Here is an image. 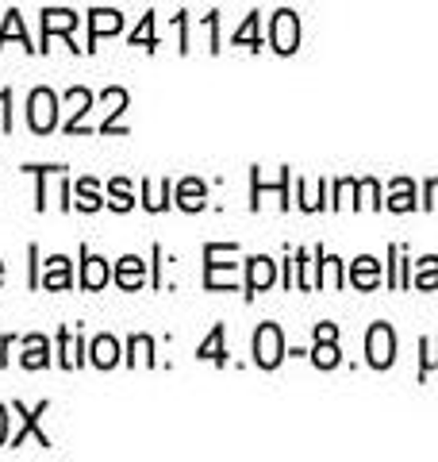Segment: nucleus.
<instances>
[{
    "label": "nucleus",
    "instance_id": "38",
    "mask_svg": "<svg viewBox=\"0 0 438 462\" xmlns=\"http://www.w3.org/2000/svg\"><path fill=\"white\" fill-rule=\"evenodd\" d=\"M8 346H12V336L0 339V366H5V355H8Z\"/></svg>",
    "mask_w": 438,
    "mask_h": 462
},
{
    "label": "nucleus",
    "instance_id": "6",
    "mask_svg": "<svg viewBox=\"0 0 438 462\" xmlns=\"http://www.w3.org/2000/svg\"><path fill=\"white\" fill-rule=\"evenodd\" d=\"M81 23L78 12L69 8H47L42 12V47L39 51H50V35H66L69 39V51H81L78 42H73V27Z\"/></svg>",
    "mask_w": 438,
    "mask_h": 462
},
{
    "label": "nucleus",
    "instance_id": "9",
    "mask_svg": "<svg viewBox=\"0 0 438 462\" xmlns=\"http://www.w3.org/2000/svg\"><path fill=\"white\" fill-rule=\"evenodd\" d=\"M123 32V16L108 8H93L89 12V51H96V42L105 35H120Z\"/></svg>",
    "mask_w": 438,
    "mask_h": 462
},
{
    "label": "nucleus",
    "instance_id": "30",
    "mask_svg": "<svg viewBox=\"0 0 438 462\" xmlns=\"http://www.w3.org/2000/svg\"><path fill=\"white\" fill-rule=\"evenodd\" d=\"M358 193L365 197L361 205L365 208H385V200H381V185H377L373 178H365V181H358Z\"/></svg>",
    "mask_w": 438,
    "mask_h": 462
},
{
    "label": "nucleus",
    "instance_id": "4",
    "mask_svg": "<svg viewBox=\"0 0 438 462\" xmlns=\"http://www.w3.org/2000/svg\"><path fill=\"white\" fill-rule=\"evenodd\" d=\"M281 358H285V336H281V328H277L273 320H266L254 331V363L261 370H277L281 366Z\"/></svg>",
    "mask_w": 438,
    "mask_h": 462
},
{
    "label": "nucleus",
    "instance_id": "16",
    "mask_svg": "<svg viewBox=\"0 0 438 462\" xmlns=\"http://www.w3.org/2000/svg\"><path fill=\"white\" fill-rule=\"evenodd\" d=\"M85 351V343H81V336H73V331L69 328H62V331H58V355H62V358H58V363H62L66 370H73V366H81V355Z\"/></svg>",
    "mask_w": 438,
    "mask_h": 462
},
{
    "label": "nucleus",
    "instance_id": "39",
    "mask_svg": "<svg viewBox=\"0 0 438 462\" xmlns=\"http://www.w3.org/2000/svg\"><path fill=\"white\" fill-rule=\"evenodd\" d=\"M0 282H5V263H0Z\"/></svg>",
    "mask_w": 438,
    "mask_h": 462
},
{
    "label": "nucleus",
    "instance_id": "10",
    "mask_svg": "<svg viewBox=\"0 0 438 462\" xmlns=\"http://www.w3.org/2000/svg\"><path fill=\"white\" fill-rule=\"evenodd\" d=\"M108 282H112V266H108V258L81 251V285H85V289H105Z\"/></svg>",
    "mask_w": 438,
    "mask_h": 462
},
{
    "label": "nucleus",
    "instance_id": "3",
    "mask_svg": "<svg viewBox=\"0 0 438 462\" xmlns=\"http://www.w3.org/2000/svg\"><path fill=\"white\" fill-rule=\"evenodd\" d=\"M27 124H32L35 135H50L58 127V93L32 89V97H27Z\"/></svg>",
    "mask_w": 438,
    "mask_h": 462
},
{
    "label": "nucleus",
    "instance_id": "17",
    "mask_svg": "<svg viewBox=\"0 0 438 462\" xmlns=\"http://www.w3.org/2000/svg\"><path fill=\"white\" fill-rule=\"evenodd\" d=\"M224 336H227L224 324H215V328L208 331V339H204V343H200V351H196L200 363H204V358H208V363H215V366H224V363H227V346H224Z\"/></svg>",
    "mask_w": 438,
    "mask_h": 462
},
{
    "label": "nucleus",
    "instance_id": "11",
    "mask_svg": "<svg viewBox=\"0 0 438 462\" xmlns=\"http://www.w3.org/2000/svg\"><path fill=\"white\" fill-rule=\"evenodd\" d=\"M350 285L365 289V293H370V289H377V285H381V263H377V258H370V254L354 258V263H350Z\"/></svg>",
    "mask_w": 438,
    "mask_h": 462
},
{
    "label": "nucleus",
    "instance_id": "25",
    "mask_svg": "<svg viewBox=\"0 0 438 462\" xmlns=\"http://www.w3.org/2000/svg\"><path fill=\"white\" fill-rule=\"evenodd\" d=\"M108 205L115 212H131V208H135V193H131V181L127 178H115L108 185Z\"/></svg>",
    "mask_w": 438,
    "mask_h": 462
},
{
    "label": "nucleus",
    "instance_id": "35",
    "mask_svg": "<svg viewBox=\"0 0 438 462\" xmlns=\"http://www.w3.org/2000/svg\"><path fill=\"white\" fill-rule=\"evenodd\" d=\"M0 108H5V132H12V93H0Z\"/></svg>",
    "mask_w": 438,
    "mask_h": 462
},
{
    "label": "nucleus",
    "instance_id": "31",
    "mask_svg": "<svg viewBox=\"0 0 438 462\" xmlns=\"http://www.w3.org/2000/svg\"><path fill=\"white\" fill-rule=\"evenodd\" d=\"M131 42H135V47H146V51H154V47H158V42H154V16H142V23L135 27Z\"/></svg>",
    "mask_w": 438,
    "mask_h": 462
},
{
    "label": "nucleus",
    "instance_id": "18",
    "mask_svg": "<svg viewBox=\"0 0 438 462\" xmlns=\"http://www.w3.org/2000/svg\"><path fill=\"white\" fill-rule=\"evenodd\" d=\"M204 200H208V189H204L200 178H185V181L178 185V205H181L185 212H200Z\"/></svg>",
    "mask_w": 438,
    "mask_h": 462
},
{
    "label": "nucleus",
    "instance_id": "23",
    "mask_svg": "<svg viewBox=\"0 0 438 462\" xmlns=\"http://www.w3.org/2000/svg\"><path fill=\"white\" fill-rule=\"evenodd\" d=\"M315 254H319V285L342 289V263L334 254H324V251H315Z\"/></svg>",
    "mask_w": 438,
    "mask_h": 462
},
{
    "label": "nucleus",
    "instance_id": "15",
    "mask_svg": "<svg viewBox=\"0 0 438 462\" xmlns=\"http://www.w3.org/2000/svg\"><path fill=\"white\" fill-rule=\"evenodd\" d=\"M419 205L415 200V181L412 178H397L388 185V208L392 212H412Z\"/></svg>",
    "mask_w": 438,
    "mask_h": 462
},
{
    "label": "nucleus",
    "instance_id": "5",
    "mask_svg": "<svg viewBox=\"0 0 438 462\" xmlns=\"http://www.w3.org/2000/svg\"><path fill=\"white\" fill-rule=\"evenodd\" d=\"M269 47L277 54H292L300 47V16L292 8H281L269 23Z\"/></svg>",
    "mask_w": 438,
    "mask_h": 462
},
{
    "label": "nucleus",
    "instance_id": "26",
    "mask_svg": "<svg viewBox=\"0 0 438 462\" xmlns=\"http://www.w3.org/2000/svg\"><path fill=\"white\" fill-rule=\"evenodd\" d=\"M105 105H108V120H105V132H112V120L115 116H120L123 108H127V89H120V85H115V89H105ZM115 132H120V127H115Z\"/></svg>",
    "mask_w": 438,
    "mask_h": 462
},
{
    "label": "nucleus",
    "instance_id": "32",
    "mask_svg": "<svg viewBox=\"0 0 438 462\" xmlns=\"http://www.w3.org/2000/svg\"><path fill=\"white\" fill-rule=\"evenodd\" d=\"M438 366V339H423V363H419V378Z\"/></svg>",
    "mask_w": 438,
    "mask_h": 462
},
{
    "label": "nucleus",
    "instance_id": "34",
    "mask_svg": "<svg viewBox=\"0 0 438 462\" xmlns=\"http://www.w3.org/2000/svg\"><path fill=\"white\" fill-rule=\"evenodd\" d=\"M423 208H438V178L423 185Z\"/></svg>",
    "mask_w": 438,
    "mask_h": 462
},
{
    "label": "nucleus",
    "instance_id": "19",
    "mask_svg": "<svg viewBox=\"0 0 438 462\" xmlns=\"http://www.w3.org/2000/svg\"><path fill=\"white\" fill-rule=\"evenodd\" d=\"M89 355H93V366L112 370L115 363H120V343H115L112 336H96L93 346H89Z\"/></svg>",
    "mask_w": 438,
    "mask_h": 462
},
{
    "label": "nucleus",
    "instance_id": "20",
    "mask_svg": "<svg viewBox=\"0 0 438 462\" xmlns=\"http://www.w3.org/2000/svg\"><path fill=\"white\" fill-rule=\"evenodd\" d=\"M169 197H173V185L169 181H158V185L142 181V205L151 208V212H166L169 208Z\"/></svg>",
    "mask_w": 438,
    "mask_h": 462
},
{
    "label": "nucleus",
    "instance_id": "8",
    "mask_svg": "<svg viewBox=\"0 0 438 462\" xmlns=\"http://www.w3.org/2000/svg\"><path fill=\"white\" fill-rule=\"evenodd\" d=\"M16 412L23 416V420H20V431H16V436H12V447H20L27 436H35V443H39V447H50V436H47V431L39 428L42 412H47V401H42V404H35V409H23V404L16 401Z\"/></svg>",
    "mask_w": 438,
    "mask_h": 462
},
{
    "label": "nucleus",
    "instance_id": "13",
    "mask_svg": "<svg viewBox=\"0 0 438 462\" xmlns=\"http://www.w3.org/2000/svg\"><path fill=\"white\" fill-rule=\"evenodd\" d=\"M23 370H42L50 366V339L47 336H27L23 339Z\"/></svg>",
    "mask_w": 438,
    "mask_h": 462
},
{
    "label": "nucleus",
    "instance_id": "28",
    "mask_svg": "<svg viewBox=\"0 0 438 462\" xmlns=\"http://www.w3.org/2000/svg\"><path fill=\"white\" fill-rule=\"evenodd\" d=\"M235 42H239V47L246 42L251 51H261V47H266V42H261V35H258V12H251V16H246V23L235 32Z\"/></svg>",
    "mask_w": 438,
    "mask_h": 462
},
{
    "label": "nucleus",
    "instance_id": "22",
    "mask_svg": "<svg viewBox=\"0 0 438 462\" xmlns=\"http://www.w3.org/2000/svg\"><path fill=\"white\" fill-rule=\"evenodd\" d=\"M8 39H20V47H27V51H39V47H32V39H27V32H23V20H20V12L12 8L8 16H5V27H0V51H5V42Z\"/></svg>",
    "mask_w": 438,
    "mask_h": 462
},
{
    "label": "nucleus",
    "instance_id": "14",
    "mask_svg": "<svg viewBox=\"0 0 438 462\" xmlns=\"http://www.w3.org/2000/svg\"><path fill=\"white\" fill-rule=\"evenodd\" d=\"M39 285H42V289H69V285H73L69 258H66V254H54V258H47V270H42Z\"/></svg>",
    "mask_w": 438,
    "mask_h": 462
},
{
    "label": "nucleus",
    "instance_id": "33",
    "mask_svg": "<svg viewBox=\"0 0 438 462\" xmlns=\"http://www.w3.org/2000/svg\"><path fill=\"white\" fill-rule=\"evenodd\" d=\"M354 189H358V181H354V178H342L339 185H334V208H342L346 200H350V193H354ZM350 205H354V200H350Z\"/></svg>",
    "mask_w": 438,
    "mask_h": 462
},
{
    "label": "nucleus",
    "instance_id": "29",
    "mask_svg": "<svg viewBox=\"0 0 438 462\" xmlns=\"http://www.w3.org/2000/svg\"><path fill=\"white\" fill-rule=\"evenodd\" d=\"M415 289H438V258L434 254H427L415 266Z\"/></svg>",
    "mask_w": 438,
    "mask_h": 462
},
{
    "label": "nucleus",
    "instance_id": "27",
    "mask_svg": "<svg viewBox=\"0 0 438 462\" xmlns=\"http://www.w3.org/2000/svg\"><path fill=\"white\" fill-rule=\"evenodd\" d=\"M127 346H131L127 363H139V358H142L146 366H154V339H151V336H131Z\"/></svg>",
    "mask_w": 438,
    "mask_h": 462
},
{
    "label": "nucleus",
    "instance_id": "37",
    "mask_svg": "<svg viewBox=\"0 0 438 462\" xmlns=\"http://www.w3.org/2000/svg\"><path fill=\"white\" fill-rule=\"evenodd\" d=\"M8 443V409L5 404H0V447Z\"/></svg>",
    "mask_w": 438,
    "mask_h": 462
},
{
    "label": "nucleus",
    "instance_id": "12",
    "mask_svg": "<svg viewBox=\"0 0 438 462\" xmlns=\"http://www.w3.org/2000/svg\"><path fill=\"white\" fill-rule=\"evenodd\" d=\"M112 278H115L120 289H139L146 282V263L139 254H127V258H120V266H115Z\"/></svg>",
    "mask_w": 438,
    "mask_h": 462
},
{
    "label": "nucleus",
    "instance_id": "24",
    "mask_svg": "<svg viewBox=\"0 0 438 462\" xmlns=\"http://www.w3.org/2000/svg\"><path fill=\"white\" fill-rule=\"evenodd\" d=\"M73 193H78V200H73V205H78L81 212H96L100 205H105V200H100V189H96V181H93V178H81L78 185H73Z\"/></svg>",
    "mask_w": 438,
    "mask_h": 462
},
{
    "label": "nucleus",
    "instance_id": "36",
    "mask_svg": "<svg viewBox=\"0 0 438 462\" xmlns=\"http://www.w3.org/2000/svg\"><path fill=\"white\" fill-rule=\"evenodd\" d=\"M315 339H339V328L334 324H315Z\"/></svg>",
    "mask_w": 438,
    "mask_h": 462
},
{
    "label": "nucleus",
    "instance_id": "7",
    "mask_svg": "<svg viewBox=\"0 0 438 462\" xmlns=\"http://www.w3.org/2000/svg\"><path fill=\"white\" fill-rule=\"evenodd\" d=\"M273 282H277V263L266 258V254H254L251 263H246V297L266 293Z\"/></svg>",
    "mask_w": 438,
    "mask_h": 462
},
{
    "label": "nucleus",
    "instance_id": "2",
    "mask_svg": "<svg viewBox=\"0 0 438 462\" xmlns=\"http://www.w3.org/2000/svg\"><path fill=\"white\" fill-rule=\"evenodd\" d=\"M365 358H370L373 370H388L397 363V331H392L385 320H377L370 331H365Z\"/></svg>",
    "mask_w": 438,
    "mask_h": 462
},
{
    "label": "nucleus",
    "instance_id": "21",
    "mask_svg": "<svg viewBox=\"0 0 438 462\" xmlns=\"http://www.w3.org/2000/svg\"><path fill=\"white\" fill-rule=\"evenodd\" d=\"M312 363L319 366V370H334L342 363V355H339V339H315V346H312Z\"/></svg>",
    "mask_w": 438,
    "mask_h": 462
},
{
    "label": "nucleus",
    "instance_id": "1",
    "mask_svg": "<svg viewBox=\"0 0 438 462\" xmlns=\"http://www.w3.org/2000/svg\"><path fill=\"white\" fill-rule=\"evenodd\" d=\"M235 251H239L235 243H208V247H204V285L208 289H231L239 282L235 263H224V258L235 254Z\"/></svg>",
    "mask_w": 438,
    "mask_h": 462
}]
</instances>
